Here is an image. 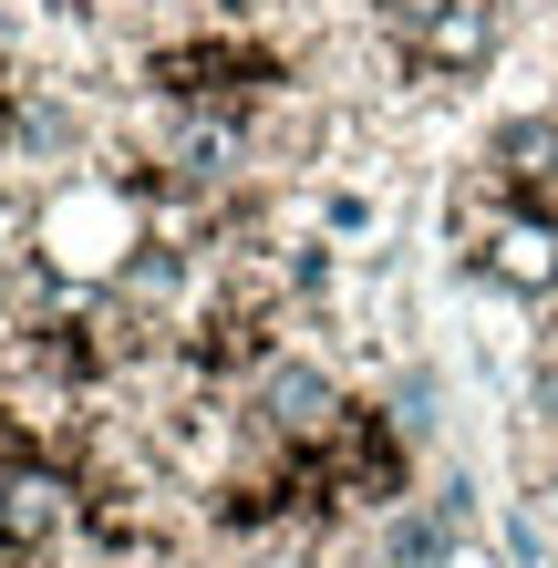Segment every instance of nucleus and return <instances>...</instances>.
<instances>
[{
    "instance_id": "5",
    "label": "nucleus",
    "mask_w": 558,
    "mask_h": 568,
    "mask_svg": "<svg viewBox=\"0 0 558 568\" xmlns=\"http://www.w3.org/2000/svg\"><path fill=\"white\" fill-rule=\"evenodd\" d=\"M373 11H383V31H393V42H414V31H424V21H435V11H445V0H373Z\"/></svg>"
},
{
    "instance_id": "2",
    "label": "nucleus",
    "mask_w": 558,
    "mask_h": 568,
    "mask_svg": "<svg viewBox=\"0 0 558 568\" xmlns=\"http://www.w3.org/2000/svg\"><path fill=\"white\" fill-rule=\"evenodd\" d=\"M507 21H517V0H445V11L404 42V62L435 73V83H476L486 62L507 52Z\"/></svg>"
},
{
    "instance_id": "6",
    "label": "nucleus",
    "mask_w": 558,
    "mask_h": 568,
    "mask_svg": "<svg viewBox=\"0 0 558 568\" xmlns=\"http://www.w3.org/2000/svg\"><path fill=\"white\" fill-rule=\"evenodd\" d=\"M445 568H507V558H497V538H466V548H455Z\"/></svg>"
},
{
    "instance_id": "4",
    "label": "nucleus",
    "mask_w": 558,
    "mask_h": 568,
    "mask_svg": "<svg viewBox=\"0 0 558 568\" xmlns=\"http://www.w3.org/2000/svg\"><path fill=\"white\" fill-rule=\"evenodd\" d=\"M486 176H507L517 196L558 186V114H507L497 135H486Z\"/></svg>"
},
{
    "instance_id": "1",
    "label": "nucleus",
    "mask_w": 558,
    "mask_h": 568,
    "mask_svg": "<svg viewBox=\"0 0 558 568\" xmlns=\"http://www.w3.org/2000/svg\"><path fill=\"white\" fill-rule=\"evenodd\" d=\"M466 280H486L497 300H517V311H558V217L538 207V196H517V207L466 248Z\"/></svg>"
},
{
    "instance_id": "3",
    "label": "nucleus",
    "mask_w": 558,
    "mask_h": 568,
    "mask_svg": "<svg viewBox=\"0 0 558 568\" xmlns=\"http://www.w3.org/2000/svg\"><path fill=\"white\" fill-rule=\"evenodd\" d=\"M373 414L393 424V445H404V455H435V434H445V373H435V362H393V373H383V393H373Z\"/></svg>"
}]
</instances>
